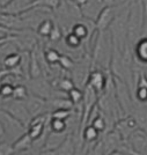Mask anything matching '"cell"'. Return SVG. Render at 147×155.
<instances>
[{"instance_id": "cell-3", "label": "cell", "mask_w": 147, "mask_h": 155, "mask_svg": "<svg viewBox=\"0 0 147 155\" xmlns=\"http://www.w3.org/2000/svg\"><path fill=\"white\" fill-rule=\"evenodd\" d=\"M27 108L30 112V116L32 118H35L41 115H44L48 114V100L43 98V97L38 96V95H35V94H29V96L25 101Z\"/></svg>"}, {"instance_id": "cell-12", "label": "cell", "mask_w": 147, "mask_h": 155, "mask_svg": "<svg viewBox=\"0 0 147 155\" xmlns=\"http://www.w3.org/2000/svg\"><path fill=\"white\" fill-rule=\"evenodd\" d=\"M41 73H42V70L39 66L38 58H36L35 53L32 52L30 53V64H29V75L32 79H35V78L41 77Z\"/></svg>"}, {"instance_id": "cell-20", "label": "cell", "mask_w": 147, "mask_h": 155, "mask_svg": "<svg viewBox=\"0 0 147 155\" xmlns=\"http://www.w3.org/2000/svg\"><path fill=\"white\" fill-rule=\"evenodd\" d=\"M57 87H58V89H60L63 93L67 94V93H68L70 91H72V89H73L75 86H74V84L71 81L70 79H66V78H64V79L59 80Z\"/></svg>"}, {"instance_id": "cell-32", "label": "cell", "mask_w": 147, "mask_h": 155, "mask_svg": "<svg viewBox=\"0 0 147 155\" xmlns=\"http://www.w3.org/2000/svg\"><path fill=\"white\" fill-rule=\"evenodd\" d=\"M126 0H116L115 1V6H118V5H122V4H124Z\"/></svg>"}, {"instance_id": "cell-13", "label": "cell", "mask_w": 147, "mask_h": 155, "mask_svg": "<svg viewBox=\"0 0 147 155\" xmlns=\"http://www.w3.org/2000/svg\"><path fill=\"white\" fill-rule=\"evenodd\" d=\"M29 94H30V91L28 89V87L22 84H19L14 87L13 97L12 98H14V100H20V101H26L27 98H28V96H29Z\"/></svg>"}, {"instance_id": "cell-21", "label": "cell", "mask_w": 147, "mask_h": 155, "mask_svg": "<svg viewBox=\"0 0 147 155\" xmlns=\"http://www.w3.org/2000/svg\"><path fill=\"white\" fill-rule=\"evenodd\" d=\"M60 53L55 50V49H50L45 52V60L49 63V64H56L59 63V58H60Z\"/></svg>"}, {"instance_id": "cell-22", "label": "cell", "mask_w": 147, "mask_h": 155, "mask_svg": "<svg viewBox=\"0 0 147 155\" xmlns=\"http://www.w3.org/2000/svg\"><path fill=\"white\" fill-rule=\"evenodd\" d=\"M65 42H66V44L68 48H72V49H75L78 46L80 45V43H81V39L78 37L77 35H74L73 32H70L66 37H65Z\"/></svg>"}, {"instance_id": "cell-7", "label": "cell", "mask_w": 147, "mask_h": 155, "mask_svg": "<svg viewBox=\"0 0 147 155\" xmlns=\"http://www.w3.org/2000/svg\"><path fill=\"white\" fill-rule=\"evenodd\" d=\"M115 130L121 134L124 140H128L134 131L138 130V124L133 117H126L116 124Z\"/></svg>"}, {"instance_id": "cell-34", "label": "cell", "mask_w": 147, "mask_h": 155, "mask_svg": "<svg viewBox=\"0 0 147 155\" xmlns=\"http://www.w3.org/2000/svg\"><path fill=\"white\" fill-rule=\"evenodd\" d=\"M1 140H4V139H0V141H1Z\"/></svg>"}, {"instance_id": "cell-23", "label": "cell", "mask_w": 147, "mask_h": 155, "mask_svg": "<svg viewBox=\"0 0 147 155\" xmlns=\"http://www.w3.org/2000/svg\"><path fill=\"white\" fill-rule=\"evenodd\" d=\"M59 65H60L63 68L67 70V71H70V70H72V68L74 67V61H73L72 58L68 57V56L62 54L60 58H59Z\"/></svg>"}, {"instance_id": "cell-14", "label": "cell", "mask_w": 147, "mask_h": 155, "mask_svg": "<svg viewBox=\"0 0 147 155\" xmlns=\"http://www.w3.org/2000/svg\"><path fill=\"white\" fill-rule=\"evenodd\" d=\"M55 26V22H52L51 19H45L39 23L38 28H37V32L42 37H49L50 32H51L52 28Z\"/></svg>"}, {"instance_id": "cell-1", "label": "cell", "mask_w": 147, "mask_h": 155, "mask_svg": "<svg viewBox=\"0 0 147 155\" xmlns=\"http://www.w3.org/2000/svg\"><path fill=\"white\" fill-rule=\"evenodd\" d=\"M0 122L4 127V138L11 143L15 142L28 131V127L25 124L6 110L0 109Z\"/></svg>"}, {"instance_id": "cell-15", "label": "cell", "mask_w": 147, "mask_h": 155, "mask_svg": "<svg viewBox=\"0 0 147 155\" xmlns=\"http://www.w3.org/2000/svg\"><path fill=\"white\" fill-rule=\"evenodd\" d=\"M100 132L93 126V125H88L85 131H83V140H86L87 142H94L96 141V139L99 138Z\"/></svg>"}, {"instance_id": "cell-9", "label": "cell", "mask_w": 147, "mask_h": 155, "mask_svg": "<svg viewBox=\"0 0 147 155\" xmlns=\"http://www.w3.org/2000/svg\"><path fill=\"white\" fill-rule=\"evenodd\" d=\"M32 143H34V140H32V137L28 134V131H27V133H25L16 141L13 142L14 150H15V153L28 152V150L32 149Z\"/></svg>"}, {"instance_id": "cell-10", "label": "cell", "mask_w": 147, "mask_h": 155, "mask_svg": "<svg viewBox=\"0 0 147 155\" xmlns=\"http://www.w3.org/2000/svg\"><path fill=\"white\" fill-rule=\"evenodd\" d=\"M134 54L140 64L147 65V36L141 37L134 45Z\"/></svg>"}, {"instance_id": "cell-25", "label": "cell", "mask_w": 147, "mask_h": 155, "mask_svg": "<svg viewBox=\"0 0 147 155\" xmlns=\"http://www.w3.org/2000/svg\"><path fill=\"white\" fill-rule=\"evenodd\" d=\"M49 38H50V41H52V42H58L59 39L62 38V30H60L59 26L56 25V23H55V26H53L51 32H50V35H49Z\"/></svg>"}, {"instance_id": "cell-27", "label": "cell", "mask_w": 147, "mask_h": 155, "mask_svg": "<svg viewBox=\"0 0 147 155\" xmlns=\"http://www.w3.org/2000/svg\"><path fill=\"white\" fill-rule=\"evenodd\" d=\"M147 36V13L144 16V25H142V32H141V37Z\"/></svg>"}, {"instance_id": "cell-11", "label": "cell", "mask_w": 147, "mask_h": 155, "mask_svg": "<svg viewBox=\"0 0 147 155\" xmlns=\"http://www.w3.org/2000/svg\"><path fill=\"white\" fill-rule=\"evenodd\" d=\"M137 91H135V95H137V100L140 102L141 104H146L147 103V77L146 74L140 73L139 75V82L137 84Z\"/></svg>"}, {"instance_id": "cell-2", "label": "cell", "mask_w": 147, "mask_h": 155, "mask_svg": "<svg viewBox=\"0 0 147 155\" xmlns=\"http://www.w3.org/2000/svg\"><path fill=\"white\" fill-rule=\"evenodd\" d=\"M0 109L6 110L7 112H9L12 116H14L15 118H18L19 120H21L22 123L28 127V125L32 122V116L30 112L27 108L25 101H20V100H6L2 101L0 104Z\"/></svg>"}, {"instance_id": "cell-26", "label": "cell", "mask_w": 147, "mask_h": 155, "mask_svg": "<svg viewBox=\"0 0 147 155\" xmlns=\"http://www.w3.org/2000/svg\"><path fill=\"white\" fill-rule=\"evenodd\" d=\"M18 32L7 28V27L0 25V38H6V37H9V36H13V35H16Z\"/></svg>"}, {"instance_id": "cell-19", "label": "cell", "mask_w": 147, "mask_h": 155, "mask_svg": "<svg viewBox=\"0 0 147 155\" xmlns=\"http://www.w3.org/2000/svg\"><path fill=\"white\" fill-rule=\"evenodd\" d=\"M15 150H14L13 143H11L7 140H1L0 141V155H14Z\"/></svg>"}, {"instance_id": "cell-5", "label": "cell", "mask_w": 147, "mask_h": 155, "mask_svg": "<svg viewBox=\"0 0 147 155\" xmlns=\"http://www.w3.org/2000/svg\"><path fill=\"white\" fill-rule=\"evenodd\" d=\"M104 4L102 0H83L80 5V11L82 12L83 16L90 21H96L99 14L101 13Z\"/></svg>"}, {"instance_id": "cell-4", "label": "cell", "mask_w": 147, "mask_h": 155, "mask_svg": "<svg viewBox=\"0 0 147 155\" xmlns=\"http://www.w3.org/2000/svg\"><path fill=\"white\" fill-rule=\"evenodd\" d=\"M116 18V6H105L99 14L95 21L96 30L100 32L105 31L110 26H112Z\"/></svg>"}, {"instance_id": "cell-8", "label": "cell", "mask_w": 147, "mask_h": 155, "mask_svg": "<svg viewBox=\"0 0 147 155\" xmlns=\"http://www.w3.org/2000/svg\"><path fill=\"white\" fill-rule=\"evenodd\" d=\"M88 84L95 89L96 93L102 91L105 88V86H107V81H105L104 74L101 71L92 72L89 74V78H88Z\"/></svg>"}, {"instance_id": "cell-29", "label": "cell", "mask_w": 147, "mask_h": 155, "mask_svg": "<svg viewBox=\"0 0 147 155\" xmlns=\"http://www.w3.org/2000/svg\"><path fill=\"white\" fill-rule=\"evenodd\" d=\"M12 0H0V11L4 8L5 6H7Z\"/></svg>"}, {"instance_id": "cell-6", "label": "cell", "mask_w": 147, "mask_h": 155, "mask_svg": "<svg viewBox=\"0 0 147 155\" xmlns=\"http://www.w3.org/2000/svg\"><path fill=\"white\" fill-rule=\"evenodd\" d=\"M68 136H71V134L66 131L65 132H56V131L49 130L43 150H53V149L58 148L67 139Z\"/></svg>"}, {"instance_id": "cell-24", "label": "cell", "mask_w": 147, "mask_h": 155, "mask_svg": "<svg viewBox=\"0 0 147 155\" xmlns=\"http://www.w3.org/2000/svg\"><path fill=\"white\" fill-rule=\"evenodd\" d=\"M90 125H93L99 132H101V131H103V130L105 129V120H104V118L101 115H99V116H96L94 118L93 123L90 124Z\"/></svg>"}, {"instance_id": "cell-33", "label": "cell", "mask_w": 147, "mask_h": 155, "mask_svg": "<svg viewBox=\"0 0 147 155\" xmlns=\"http://www.w3.org/2000/svg\"><path fill=\"white\" fill-rule=\"evenodd\" d=\"M137 1H139V2H142V0H137ZM142 5V4H141Z\"/></svg>"}, {"instance_id": "cell-16", "label": "cell", "mask_w": 147, "mask_h": 155, "mask_svg": "<svg viewBox=\"0 0 147 155\" xmlns=\"http://www.w3.org/2000/svg\"><path fill=\"white\" fill-rule=\"evenodd\" d=\"M60 4V0H34L32 5V7L36 6H42V7H48L52 11H56Z\"/></svg>"}, {"instance_id": "cell-30", "label": "cell", "mask_w": 147, "mask_h": 155, "mask_svg": "<svg viewBox=\"0 0 147 155\" xmlns=\"http://www.w3.org/2000/svg\"><path fill=\"white\" fill-rule=\"evenodd\" d=\"M108 155H130V154L125 153V152H123V150H114V152H111V153Z\"/></svg>"}, {"instance_id": "cell-28", "label": "cell", "mask_w": 147, "mask_h": 155, "mask_svg": "<svg viewBox=\"0 0 147 155\" xmlns=\"http://www.w3.org/2000/svg\"><path fill=\"white\" fill-rule=\"evenodd\" d=\"M115 1L116 0H102L104 6H115Z\"/></svg>"}, {"instance_id": "cell-18", "label": "cell", "mask_w": 147, "mask_h": 155, "mask_svg": "<svg viewBox=\"0 0 147 155\" xmlns=\"http://www.w3.org/2000/svg\"><path fill=\"white\" fill-rule=\"evenodd\" d=\"M71 32H73L74 35H77L78 37L82 41V39L86 38L87 35H88V27L85 26L81 22H78V23H75V25L73 26Z\"/></svg>"}, {"instance_id": "cell-31", "label": "cell", "mask_w": 147, "mask_h": 155, "mask_svg": "<svg viewBox=\"0 0 147 155\" xmlns=\"http://www.w3.org/2000/svg\"><path fill=\"white\" fill-rule=\"evenodd\" d=\"M0 139H5L4 138V127H2L1 122H0Z\"/></svg>"}, {"instance_id": "cell-17", "label": "cell", "mask_w": 147, "mask_h": 155, "mask_svg": "<svg viewBox=\"0 0 147 155\" xmlns=\"http://www.w3.org/2000/svg\"><path fill=\"white\" fill-rule=\"evenodd\" d=\"M67 97L71 100V102L73 103V105L75 107L77 104L81 103L83 101V93L79 88L74 87L72 91H70L67 93Z\"/></svg>"}]
</instances>
